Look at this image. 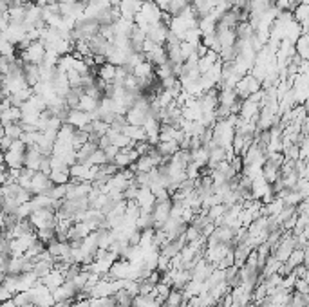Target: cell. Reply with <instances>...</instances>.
I'll return each instance as SVG.
<instances>
[{
  "mask_svg": "<svg viewBox=\"0 0 309 307\" xmlns=\"http://www.w3.org/2000/svg\"><path fill=\"white\" fill-rule=\"evenodd\" d=\"M26 145L20 139H13L11 147L4 152V164L9 170H20L23 168V154H26Z\"/></svg>",
  "mask_w": 309,
  "mask_h": 307,
  "instance_id": "cell-1",
  "label": "cell"
},
{
  "mask_svg": "<svg viewBox=\"0 0 309 307\" xmlns=\"http://www.w3.org/2000/svg\"><path fill=\"white\" fill-rule=\"evenodd\" d=\"M28 221L31 222V226L36 229L42 228H55L56 226V211L51 210V208H40V210H35L31 215L28 217Z\"/></svg>",
  "mask_w": 309,
  "mask_h": 307,
  "instance_id": "cell-2",
  "label": "cell"
},
{
  "mask_svg": "<svg viewBox=\"0 0 309 307\" xmlns=\"http://www.w3.org/2000/svg\"><path fill=\"white\" fill-rule=\"evenodd\" d=\"M260 89H263V83L258 82L255 76H251L250 73L244 74L243 78L235 83V87H233L235 94H237L239 100H246L248 96H251V94L257 92V90H260Z\"/></svg>",
  "mask_w": 309,
  "mask_h": 307,
  "instance_id": "cell-3",
  "label": "cell"
},
{
  "mask_svg": "<svg viewBox=\"0 0 309 307\" xmlns=\"http://www.w3.org/2000/svg\"><path fill=\"white\" fill-rule=\"evenodd\" d=\"M43 55H45V47L40 40L36 42H31L26 49L20 51V60L23 63H35V65H40L43 60Z\"/></svg>",
  "mask_w": 309,
  "mask_h": 307,
  "instance_id": "cell-4",
  "label": "cell"
},
{
  "mask_svg": "<svg viewBox=\"0 0 309 307\" xmlns=\"http://www.w3.org/2000/svg\"><path fill=\"white\" fill-rule=\"evenodd\" d=\"M29 295H31V303H35L36 307H53L55 305V300H53L51 291L42 284V282H36L31 289H29Z\"/></svg>",
  "mask_w": 309,
  "mask_h": 307,
  "instance_id": "cell-5",
  "label": "cell"
},
{
  "mask_svg": "<svg viewBox=\"0 0 309 307\" xmlns=\"http://www.w3.org/2000/svg\"><path fill=\"white\" fill-rule=\"evenodd\" d=\"M143 31H145V35H147V40L154 42L156 45H164V42H167V35H169V26L163 23V22L152 23V26H147Z\"/></svg>",
  "mask_w": 309,
  "mask_h": 307,
  "instance_id": "cell-6",
  "label": "cell"
},
{
  "mask_svg": "<svg viewBox=\"0 0 309 307\" xmlns=\"http://www.w3.org/2000/svg\"><path fill=\"white\" fill-rule=\"evenodd\" d=\"M53 186H55V184L51 183L49 175H45V174H42L40 170H36L35 174H33V177H31V186H29V192H31L33 195L47 194V192L51 190Z\"/></svg>",
  "mask_w": 309,
  "mask_h": 307,
  "instance_id": "cell-7",
  "label": "cell"
},
{
  "mask_svg": "<svg viewBox=\"0 0 309 307\" xmlns=\"http://www.w3.org/2000/svg\"><path fill=\"white\" fill-rule=\"evenodd\" d=\"M43 154L40 152V148L36 145L26 148V154H23V168H29V170H38L40 163H42Z\"/></svg>",
  "mask_w": 309,
  "mask_h": 307,
  "instance_id": "cell-8",
  "label": "cell"
},
{
  "mask_svg": "<svg viewBox=\"0 0 309 307\" xmlns=\"http://www.w3.org/2000/svg\"><path fill=\"white\" fill-rule=\"evenodd\" d=\"M90 121H92V116H90L89 112H83V110H78V109H69L65 117V123L73 125L75 129H83Z\"/></svg>",
  "mask_w": 309,
  "mask_h": 307,
  "instance_id": "cell-9",
  "label": "cell"
},
{
  "mask_svg": "<svg viewBox=\"0 0 309 307\" xmlns=\"http://www.w3.org/2000/svg\"><path fill=\"white\" fill-rule=\"evenodd\" d=\"M141 4H143L141 0H122L120 6H117V9H120V16H122V18H127V20H132L134 22V16H136V13L139 11Z\"/></svg>",
  "mask_w": 309,
  "mask_h": 307,
  "instance_id": "cell-10",
  "label": "cell"
},
{
  "mask_svg": "<svg viewBox=\"0 0 309 307\" xmlns=\"http://www.w3.org/2000/svg\"><path fill=\"white\" fill-rule=\"evenodd\" d=\"M149 117V110L147 109H139V107H130L125 112V120L129 125H134V127H143Z\"/></svg>",
  "mask_w": 309,
  "mask_h": 307,
  "instance_id": "cell-11",
  "label": "cell"
},
{
  "mask_svg": "<svg viewBox=\"0 0 309 307\" xmlns=\"http://www.w3.org/2000/svg\"><path fill=\"white\" fill-rule=\"evenodd\" d=\"M217 62H219V55H217L216 51L208 49L206 53H204L203 56H199V60H197V69H199L201 74H204L216 65Z\"/></svg>",
  "mask_w": 309,
  "mask_h": 307,
  "instance_id": "cell-12",
  "label": "cell"
},
{
  "mask_svg": "<svg viewBox=\"0 0 309 307\" xmlns=\"http://www.w3.org/2000/svg\"><path fill=\"white\" fill-rule=\"evenodd\" d=\"M40 282H42V284L45 286L49 291H53V289L60 288V286L65 282V278H63V273L62 271H58V269L53 268L51 271H49L45 276H43V278H40Z\"/></svg>",
  "mask_w": 309,
  "mask_h": 307,
  "instance_id": "cell-13",
  "label": "cell"
},
{
  "mask_svg": "<svg viewBox=\"0 0 309 307\" xmlns=\"http://www.w3.org/2000/svg\"><path fill=\"white\" fill-rule=\"evenodd\" d=\"M145 60L147 62H150L154 67L157 65H163L164 62H167V49H164V45H154L152 49L149 51V53H145Z\"/></svg>",
  "mask_w": 309,
  "mask_h": 307,
  "instance_id": "cell-14",
  "label": "cell"
},
{
  "mask_svg": "<svg viewBox=\"0 0 309 307\" xmlns=\"http://www.w3.org/2000/svg\"><path fill=\"white\" fill-rule=\"evenodd\" d=\"M132 76H136L137 80H150L154 78L156 74H154V65L147 60L139 62L136 67H132Z\"/></svg>",
  "mask_w": 309,
  "mask_h": 307,
  "instance_id": "cell-15",
  "label": "cell"
},
{
  "mask_svg": "<svg viewBox=\"0 0 309 307\" xmlns=\"http://www.w3.org/2000/svg\"><path fill=\"white\" fill-rule=\"evenodd\" d=\"M154 148L159 152L161 157L169 159V157H172L174 154L179 150V143H177V141H157V143L154 145Z\"/></svg>",
  "mask_w": 309,
  "mask_h": 307,
  "instance_id": "cell-16",
  "label": "cell"
},
{
  "mask_svg": "<svg viewBox=\"0 0 309 307\" xmlns=\"http://www.w3.org/2000/svg\"><path fill=\"white\" fill-rule=\"evenodd\" d=\"M122 134H125L132 143H139V141H147V134L143 130V127H134V125L127 123L122 129Z\"/></svg>",
  "mask_w": 309,
  "mask_h": 307,
  "instance_id": "cell-17",
  "label": "cell"
},
{
  "mask_svg": "<svg viewBox=\"0 0 309 307\" xmlns=\"http://www.w3.org/2000/svg\"><path fill=\"white\" fill-rule=\"evenodd\" d=\"M134 28V22L132 20H127V18H120L112 23V31H114V36H129L130 31Z\"/></svg>",
  "mask_w": 309,
  "mask_h": 307,
  "instance_id": "cell-18",
  "label": "cell"
},
{
  "mask_svg": "<svg viewBox=\"0 0 309 307\" xmlns=\"http://www.w3.org/2000/svg\"><path fill=\"white\" fill-rule=\"evenodd\" d=\"M20 117H22V112H20V107H8L6 110L0 112V123L2 127L4 125H9V123H18Z\"/></svg>",
  "mask_w": 309,
  "mask_h": 307,
  "instance_id": "cell-19",
  "label": "cell"
},
{
  "mask_svg": "<svg viewBox=\"0 0 309 307\" xmlns=\"http://www.w3.org/2000/svg\"><path fill=\"white\" fill-rule=\"evenodd\" d=\"M23 78L28 82L29 87H33L35 83L40 82V70H38V65L35 63H23Z\"/></svg>",
  "mask_w": 309,
  "mask_h": 307,
  "instance_id": "cell-20",
  "label": "cell"
},
{
  "mask_svg": "<svg viewBox=\"0 0 309 307\" xmlns=\"http://www.w3.org/2000/svg\"><path fill=\"white\" fill-rule=\"evenodd\" d=\"M190 163H194L196 167L204 168L208 163V150L204 147H197L194 150H190Z\"/></svg>",
  "mask_w": 309,
  "mask_h": 307,
  "instance_id": "cell-21",
  "label": "cell"
},
{
  "mask_svg": "<svg viewBox=\"0 0 309 307\" xmlns=\"http://www.w3.org/2000/svg\"><path fill=\"white\" fill-rule=\"evenodd\" d=\"M76 129L69 123H62L58 129V134H56V141L60 143H73V137H75Z\"/></svg>",
  "mask_w": 309,
  "mask_h": 307,
  "instance_id": "cell-22",
  "label": "cell"
},
{
  "mask_svg": "<svg viewBox=\"0 0 309 307\" xmlns=\"http://www.w3.org/2000/svg\"><path fill=\"white\" fill-rule=\"evenodd\" d=\"M98 105H100L98 100H94V98H90L89 94L83 92L82 96H80V101H78V110H83V112L92 114L94 110L98 109Z\"/></svg>",
  "mask_w": 309,
  "mask_h": 307,
  "instance_id": "cell-23",
  "label": "cell"
},
{
  "mask_svg": "<svg viewBox=\"0 0 309 307\" xmlns=\"http://www.w3.org/2000/svg\"><path fill=\"white\" fill-rule=\"evenodd\" d=\"M96 76H98L100 80H103V82L112 83L114 76H116V65H112V63H103V65H100Z\"/></svg>",
  "mask_w": 309,
  "mask_h": 307,
  "instance_id": "cell-24",
  "label": "cell"
},
{
  "mask_svg": "<svg viewBox=\"0 0 309 307\" xmlns=\"http://www.w3.org/2000/svg\"><path fill=\"white\" fill-rule=\"evenodd\" d=\"M295 55L302 60H307V53H309V38L307 35H302L300 38L295 42Z\"/></svg>",
  "mask_w": 309,
  "mask_h": 307,
  "instance_id": "cell-25",
  "label": "cell"
},
{
  "mask_svg": "<svg viewBox=\"0 0 309 307\" xmlns=\"http://www.w3.org/2000/svg\"><path fill=\"white\" fill-rule=\"evenodd\" d=\"M96 148L98 147L94 143H89V141H87L85 145H82V147L76 150V163H87V159H89L90 154H92Z\"/></svg>",
  "mask_w": 309,
  "mask_h": 307,
  "instance_id": "cell-26",
  "label": "cell"
},
{
  "mask_svg": "<svg viewBox=\"0 0 309 307\" xmlns=\"http://www.w3.org/2000/svg\"><path fill=\"white\" fill-rule=\"evenodd\" d=\"M49 179H51L53 184H67L70 181L69 168H62V170H51Z\"/></svg>",
  "mask_w": 309,
  "mask_h": 307,
  "instance_id": "cell-27",
  "label": "cell"
},
{
  "mask_svg": "<svg viewBox=\"0 0 309 307\" xmlns=\"http://www.w3.org/2000/svg\"><path fill=\"white\" fill-rule=\"evenodd\" d=\"M112 298H114V302H116V305L132 307V298H134V296L130 295V293H127L125 289H117V291L112 295Z\"/></svg>",
  "mask_w": 309,
  "mask_h": 307,
  "instance_id": "cell-28",
  "label": "cell"
},
{
  "mask_svg": "<svg viewBox=\"0 0 309 307\" xmlns=\"http://www.w3.org/2000/svg\"><path fill=\"white\" fill-rule=\"evenodd\" d=\"M190 8L186 0H170V6H169V15L170 16H179L181 13H184L186 9Z\"/></svg>",
  "mask_w": 309,
  "mask_h": 307,
  "instance_id": "cell-29",
  "label": "cell"
},
{
  "mask_svg": "<svg viewBox=\"0 0 309 307\" xmlns=\"http://www.w3.org/2000/svg\"><path fill=\"white\" fill-rule=\"evenodd\" d=\"M107 163V156L105 152L102 148H96V150L90 154V157L87 159L85 164H90V167H100V164H105Z\"/></svg>",
  "mask_w": 309,
  "mask_h": 307,
  "instance_id": "cell-30",
  "label": "cell"
},
{
  "mask_svg": "<svg viewBox=\"0 0 309 307\" xmlns=\"http://www.w3.org/2000/svg\"><path fill=\"white\" fill-rule=\"evenodd\" d=\"M22 134H23V130H22V127H20V121L18 123L4 125V136L11 137V139H20Z\"/></svg>",
  "mask_w": 309,
  "mask_h": 307,
  "instance_id": "cell-31",
  "label": "cell"
},
{
  "mask_svg": "<svg viewBox=\"0 0 309 307\" xmlns=\"http://www.w3.org/2000/svg\"><path fill=\"white\" fill-rule=\"evenodd\" d=\"M183 293L179 291V289H170L169 296H167V300H164V303H167V307H179V303L183 302Z\"/></svg>",
  "mask_w": 309,
  "mask_h": 307,
  "instance_id": "cell-32",
  "label": "cell"
},
{
  "mask_svg": "<svg viewBox=\"0 0 309 307\" xmlns=\"http://www.w3.org/2000/svg\"><path fill=\"white\" fill-rule=\"evenodd\" d=\"M11 302L15 303L16 307H22L26 305V303H31V295H29V291H18L13 295Z\"/></svg>",
  "mask_w": 309,
  "mask_h": 307,
  "instance_id": "cell-33",
  "label": "cell"
},
{
  "mask_svg": "<svg viewBox=\"0 0 309 307\" xmlns=\"http://www.w3.org/2000/svg\"><path fill=\"white\" fill-rule=\"evenodd\" d=\"M36 237H38V241H42L43 244H47L49 241L56 239L55 228H42V229H36Z\"/></svg>",
  "mask_w": 309,
  "mask_h": 307,
  "instance_id": "cell-34",
  "label": "cell"
},
{
  "mask_svg": "<svg viewBox=\"0 0 309 307\" xmlns=\"http://www.w3.org/2000/svg\"><path fill=\"white\" fill-rule=\"evenodd\" d=\"M107 130H109V125L107 123H103V121H100V120H94L92 121V132L90 134H96V136H105L107 134Z\"/></svg>",
  "mask_w": 309,
  "mask_h": 307,
  "instance_id": "cell-35",
  "label": "cell"
},
{
  "mask_svg": "<svg viewBox=\"0 0 309 307\" xmlns=\"http://www.w3.org/2000/svg\"><path fill=\"white\" fill-rule=\"evenodd\" d=\"M67 80H69L70 87H80V83H82V74L70 69V70H67Z\"/></svg>",
  "mask_w": 309,
  "mask_h": 307,
  "instance_id": "cell-36",
  "label": "cell"
},
{
  "mask_svg": "<svg viewBox=\"0 0 309 307\" xmlns=\"http://www.w3.org/2000/svg\"><path fill=\"white\" fill-rule=\"evenodd\" d=\"M154 291V284H150L149 280H139V288H137V295H150Z\"/></svg>",
  "mask_w": 309,
  "mask_h": 307,
  "instance_id": "cell-37",
  "label": "cell"
},
{
  "mask_svg": "<svg viewBox=\"0 0 309 307\" xmlns=\"http://www.w3.org/2000/svg\"><path fill=\"white\" fill-rule=\"evenodd\" d=\"M293 291L304 293V295H307V278H297V280H295Z\"/></svg>",
  "mask_w": 309,
  "mask_h": 307,
  "instance_id": "cell-38",
  "label": "cell"
},
{
  "mask_svg": "<svg viewBox=\"0 0 309 307\" xmlns=\"http://www.w3.org/2000/svg\"><path fill=\"white\" fill-rule=\"evenodd\" d=\"M51 156H43L42 157V163H40V167H38V170L42 172V174H45V175H49L51 174Z\"/></svg>",
  "mask_w": 309,
  "mask_h": 307,
  "instance_id": "cell-39",
  "label": "cell"
},
{
  "mask_svg": "<svg viewBox=\"0 0 309 307\" xmlns=\"http://www.w3.org/2000/svg\"><path fill=\"white\" fill-rule=\"evenodd\" d=\"M295 275V278H307V269H305V264H298L293 268L291 271Z\"/></svg>",
  "mask_w": 309,
  "mask_h": 307,
  "instance_id": "cell-40",
  "label": "cell"
},
{
  "mask_svg": "<svg viewBox=\"0 0 309 307\" xmlns=\"http://www.w3.org/2000/svg\"><path fill=\"white\" fill-rule=\"evenodd\" d=\"M103 152H105V156H107V163H112L114 157H116V154L120 152V148L114 147V145H109V147H107Z\"/></svg>",
  "mask_w": 309,
  "mask_h": 307,
  "instance_id": "cell-41",
  "label": "cell"
},
{
  "mask_svg": "<svg viewBox=\"0 0 309 307\" xmlns=\"http://www.w3.org/2000/svg\"><path fill=\"white\" fill-rule=\"evenodd\" d=\"M9 26V15L8 11L6 13H0V33H4Z\"/></svg>",
  "mask_w": 309,
  "mask_h": 307,
  "instance_id": "cell-42",
  "label": "cell"
},
{
  "mask_svg": "<svg viewBox=\"0 0 309 307\" xmlns=\"http://www.w3.org/2000/svg\"><path fill=\"white\" fill-rule=\"evenodd\" d=\"M11 298H13V293H9L4 286H0V303L8 302V300H11Z\"/></svg>",
  "mask_w": 309,
  "mask_h": 307,
  "instance_id": "cell-43",
  "label": "cell"
},
{
  "mask_svg": "<svg viewBox=\"0 0 309 307\" xmlns=\"http://www.w3.org/2000/svg\"><path fill=\"white\" fill-rule=\"evenodd\" d=\"M22 307H36L35 303H26V305H22Z\"/></svg>",
  "mask_w": 309,
  "mask_h": 307,
  "instance_id": "cell-44",
  "label": "cell"
},
{
  "mask_svg": "<svg viewBox=\"0 0 309 307\" xmlns=\"http://www.w3.org/2000/svg\"><path fill=\"white\" fill-rule=\"evenodd\" d=\"M141 2H154V0H141Z\"/></svg>",
  "mask_w": 309,
  "mask_h": 307,
  "instance_id": "cell-45",
  "label": "cell"
}]
</instances>
